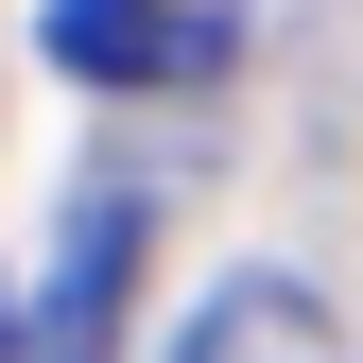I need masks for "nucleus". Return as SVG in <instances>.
Instances as JSON below:
<instances>
[{
	"label": "nucleus",
	"instance_id": "f03ea898",
	"mask_svg": "<svg viewBox=\"0 0 363 363\" xmlns=\"http://www.w3.org/2000/svg\"><path fill=\"white\" fill-rule=\"evenodd\" d=\"M121 277H139V191H86L52 242V294H35V363H104L121 346Z\"/></svg>",
	"mask_w": 363,
	"mask_h": 363
},
{
	"label": "nucleus",
	"instance_id": "f257e3e1",
	"mask_svg": "<svg viewBox=\"0 0 363 363\" xmlns=\"http://www.w3.org/2000/svg\"><path fill=\"white\" fill-rule=\"evenodd\" d=\"M35 52L69 86H173L225 69V0H35Z\"/></svg>",
	"mask_w": 363,
	"mask_h": 363
},
{
	"label": "nucleus",
	"instance_id": "7ed1b4c3",
	"mask_svg": "<svg viewBox=\"0 0 363 363\" xmlns=\"http://www.w3.org/2000/svg\"><path fill=\"white\" fill-rule=\"evenodd\" d=\"M173 363H329V311H311L294 277H225L208 311H191V346Z\"/></svg>",
	"mask_w": 363,
	"mask_h": 363
}]
</instances>
